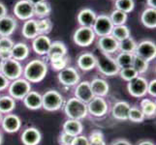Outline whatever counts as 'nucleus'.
<instances>
[{"label": "nucleus", "instance_id": "28", "mask_svg": "<svg viewBox=\"0 0 156 145\" xmlns=\"http://www.w3.org/2000/svg\"><path fill=\"white\" fill-rule=\"evenodd\" d=\"M141 21L147 28L154 29L156 27V9L146 8L141 14Z\"/></svg>", "mask_w": 156, "mask_h": 145}, {"label": "nucleus", "instance_id": "49", "mask_svg": "<svg viewBox=\"0 0 156 145\" xmlns=\"http://www.w3.org/2000/svg\"><path fill=\"white\" fill-rule=\"evenodd\" d=\"M97 139H104V136L100 131H94L90 133L88 140H97Z\"/></svg>", "mask_w": 156, "mask_h": 145}, {"label": "nucleus", "instance_id": "47", "mask_svg": "<svg viewBox=\"0 0 156 145\" xmlns=\"http://www.w3.org/2000/svg\"><path fill=\"white\" fill-rule=\"evenodd\" d=\"M147 93L152 97L156 96V80L155 79H152L151 81L147 83Z\"/></svg>", "mask_w": 156, "mask_h": 145}, {"label": "nucleus", "instance_id": "29", "mask_svg": "<svg viewBox=\"0 0 156 145\" xmlns=\"http://www.w3.org/2000/svg\"><path fill=\"white\" fill-rule=\"evenodd\" d=\"M83 126L82 124V122L79 120L68 119L63 124V132H65L73 136H80L83 132Z\"/></svg>", "mask_w": 156, "mask_h": 145}, {"label": "nucleus", "instance_id": "2", "mask_svg": "<svg viewBox=\"0 0 156 145\" xmlns=\"http://www.w3.org/2000/svg\"><path fill=\"white\" fill-rule=\"evenodd\" d=\"M64 111H65V114L69 117V119L79 121L85 118L88 113L87 104L80 101L76 97H73L66 102L65 106H64Z\"/></svg>", "mask_w": 156, "mask_h": 145}, {"label": "nucleus", "instance_id": "31", "mask_svg": "<svg viewBox=\"0 0 156 145\" xmlns=\"http://www.w3.org/2000/svg\"><path fill=\"white\" fill-rule=\"evenodd\" d=\"M33 7H34V16L38 17L39 19L48 18L51 15V5L46 1L36 4Z\"/></svg>", "mask_w": 156, "mask_h": 145}, {"label": "nucleus", "instance_id": "36", "mask_svg": "<svg viewBox=\"0 0 156 145\" xmlns=\"http://www.w3.org/2000/svg\"><path fill=\"white\" fill-rule=\"evenodd\" d=\"M37 21V27H38L39 35L49 34L52 29V22L49 18L39 19Z\"/></svg>", "mask_w": 156, "mask_h": 145}, {"label": "nucleus", "instance_id": "55", "mask_svg": "<svg viewBox=\"0 0 156 145\" xmlns=\"http://www.w3.org/2000/svg\"><path fill=\"white\" fill-rule=\"evenodd\" d=\"M139 145H154V143H152L151 141H142L141 143H139Z\"/></svg>", "mask_w": 156, "mask_h": 145}, {"label": "nucleus", "instance_id": "57", "mask_svg": "<svg viewBox=\"0 0 156 145\" xmlns=\"http://www.w3.org/2000/svg\"><path fill=\"white\" fill-rule=\"evenodd\" d=\"M2 143V135H1V133H0V145H1Z\"/></svg>", "mask_w": 156, "mask_h": 145}, {"label": "nucleus", "instance_id": "33", "mask_svg": "<svg viewBox=\"0 0 156 145\" xmlns=\"http://www.w3.org/2000/svg\"><path fill=\"white\" fill-rule=\"evenodd\" d=\"M16 107V102L11 96L0 97V112L9 113Z\"/></svg>", "mask_w": 156, "mask_h": 145}, {"label": "nucleus", "instance_id": "17", "mask_svg": "<svg viewBox=\"0 0 156 145\" xmlns=\"http://www.w3.org/2000/svg\"><path fill=\"white\" fill-rule=\"evenodd\" d=\"M17 20L11 16L0 19V37H10L17 29Z\"/></svg>", "mask_w": 156, "mask_h": 145}, {"label": "nucleus", "instance_id": "15", "mask_svg": "<svg viewBox=\"0 0 156 145\" xmlns=\"http://www.w3.org/2000/svg\"><path fill=\"white\" fill-rule=\"evenodd\" d=\"M51 45V39L47 35H38L32 42V48L38 55H48Z\"/></svg>", "mask_w": 156, "mask_h": 145}, {"label": "nucleus", "instance_id": "43", "mask_svg": "<svg viewBox=\"0 0 156 145\" xmlns=\"http://www.w3.org/2000/svg\"><path fill=\"white\" fill-rule=\"evenodd\" d=\"M75 136L69 135V133L63 132L59 136V144L60 145H72V142L74 140Z\"/></svg>", "mask_w": 156, "mask_h": 145}, {"label": "nucleus", "instance_id": "9", "mask_svg": "<svg viewBox=\"0 0 156 145\" xmlns=\"http://www.w3.org/2000/svg\"><path fill=\"white\" fill-rule=\"evenodd\" d=\"M134 54L144 59L146 61L149 62L153 60L156 56V46L155 43L149 40H144L137 44V47Z\"/></svg>", "mask_w": 156, "mask_h": 145}, {"label": "nucleus", "instance_id": "7", "mask_svg": "<svg viewBox=\"0 0 156 145\" xmlns=\"http://www.w3.org/2000/svg\"><path fill=\"white\" fill-rule=\"evenodd\" d=\"M95 33L92 27H85V26H80L75 31L73 35V40L75 44L80 47H88L95 40Z\"/></svg>", "mask_w": 156, "mask_h": 145}, {"label": "nucleus", "instance_id": "11", "mask_svg": "<svg viewBox=\"0 0 156 145\" xmlns=\"http://www.w3.org/2000/svg\"><path fill=\"white\" fill-rule=\"evenodd\" d=\"M14 14L21 20H27L34 17V7L27 0H19L14 6Z\"/></svg>", "mask_w": 156, "mask_h": 145}, {"label": "nucleus", "instance_id": "27", "mask_svg": "<svg viewBox=\"0 0 156 145\" xmlns=\"http://www.w3.org/2000/svg\"><path fill=\"white\" fill-rule=\"evenodd\" d=\"M23 103L29 109H39L40 107H42V95L36 91H30L23 98Z\"/></svg>", "mask_w": 156, "mask_h": 145}, {"label": "nucleus", "instance_id": "53", "mask_svg": "<svg viewBox=\"0 0 156 145\" xmlns=\"http://www.w3.org/2000/svg\"><path fill=\"white\" fill-rule=\"evenodd\" d=\"M147 4L149 8H156V0H147Z\"/></svg>", "mask_w": 156, "mask_h": 145}, {"label": "nucleus", "instance_id": "30", "mask_svg": "<svg viewBox=\"0 0 156 145\" xmlns=\"http://www.w3.org/2000/svg\"><path fill=\"white\" fill-rule=\"evenodd\" d=\"M111 35L114 37L116 41L120 42L124 39H127L128 37H130V29H129V27L125 24L116 25V26H114Z\"/></svg>", "mask_w": 156, "mask_h": 145}, {"label": "nucleus", "instance_id": "23", "mask_svg": "<svg viewBox=\"0 0 156 145\" xmlns=\"http://www.w3.org/2000/svg\"><path fill=\"white\" fill-rule=\"evenodd\" d=\"M131 106L127 102H117L112 106V116L117 120H128V114Z\"/></svg>", "mask_w": 156, "mask_h": 145}, {"label": "nucleus", "instance_id": "48", "mask_svg": "<svg viewBox=\"0 0 156 145\" xmlns=\"http://www.w3.org/2000/svg\"><path fill=\"white\" fill-rule=\"evenodd\" d=\"M9 84H10L9 79L0 73V91L6 89L9 86Z\"/></svg>", "mask_w": 156, "mask_h": 145}, {"label": "nucleus", "instance_id": "6", "mask_svg": "<svg viewBox=\"0 0 156 145\" xmlns=\"http://www.w3.org/2000/svg\"><path fill=\"white\" fill-rule=\"evenodd\" d=\"M23 73V68L20 61L11 58L6 61H3L1 74L6 77L9 80H15L21 77Z\"/></svg>", "mask_w": 156, "mask_h": 145}, {"label": "nucleus", "instance_id": "5", "mask_svg": "<svg viewBox=\"0 0 156 145\" xmlns=\"http://www.w3.org/2000/svg\"><path fill=\"white\" fill-rule=\"evenodd\" d=\"M31 91L30 82L25 78H18L9 85V93L13 99L23 100L24 97Z\"/></svg>", "mask_w": 156, "mask_h": 145}, {"label": "nucleus", "instance_id": "14", "mask_svg": "<svg viewBox=\"0 0 156 145\" xmlns=\"http://www.w3.org/2000/svg\"><path fill=\"white\" fill-rule=\"evenodd\" d=\"M75 97L80 101L83 102L84 104H87L89 101L94 98V94L90 87V82L87 80L79 82L76 89H75Z\"/></svg>", "mask_w": 156, "mask_h": 145}, {"label": "nucleus", "instance_id": "10", "mask_svg": "<svg viewBox=\"0 0 156 145\" xmlns=\"http://www.w3.org/2000/svg\"><path fill=\"white\" fill-rule=\"evenodd\" d=\"M147 83L148 82L146 78L138 76L134 79L128 81L127 89H128L129 94L133 97H135V98L144 97L147 93Z\"/></svg>", "mask_w": 156, "mask_h": 145}, {"label": "nucleus", "instance_id": "8", "mask_svg": "<svg viewBox=\"0 0 156 145\" xmlns=\"http://www.w3.org/2000/svg\"><path fill=\"white\" fill-rule=\"evenodd\" d=\"M112 28H114V24H112L110 17L106 14L97 16L92 26L95 35H98L99 37L111 35Z\"/></svg>", "mask_w": 156, "mask_h": 145}, {"label": "nucleus", "instance_id": "40", "mask_svg": "<svg viewBox=\"0 0 156 145\" xmlns=\"http://www.w3.org/2000/svg\"><path fill=\"white\" fill-rule=\"evenodd\" d=\"M119 76L122 79L126 80V81H130V80L134 79L135 78H137L139 76V74L136 72V70L134 69L132 66L131 67H127V68H123L120 69L119 72Z\"/></svg>", "mask_w": 156, "mask_h": 145}, {"label": "nucleus", "instance_id": "59", "mask_svg": "<svg viewBox=\"0 0 156 145\" xmlns=\"http://www.w3.org/2000/svg\"></svg>", "mask_w": 156, "mask_h": 145}, {"label": "nucleus", "instance_id": "25", "mask_svg": "<svg viewBox=\"0 0 156 145\" xmlns=\"http://www.w3.org/2000/svg\"><path fill=\"white\" fill-rule=\"evenodd\" d=\"M90 87L94 96L96 97H105L109 93L110 86L108 82L103 78H94L90 82Z\"/></svg>", "mask_w": 156, "mask_h": 145}, {"label": "nucleus", "instance_id": "32", "mask_svg": "<svg viewBox=\"0 0 156 145\" xmlns=\"http://www.w3.org/2000/svg\"><path fill=\"white\" fill-rule=\"evenodd\" d=\"M137 47V43L132 37H128L127 39H124L119 42L118 44V50L120 52H127V53H134Z\"/></svg>", "mask_w": 156, "mask_h": 145}, {"label": "nucleus", "instance_id": "56", "mask_svg": "<svg viewBox=\"0 0 156 145\" xmlns=\"http://www.w3.org/2000/svg\"><path fill=\"white\" fill-rule=\"evenodd\" d=\"M2 64H3V61L0 59V73H1V69H2Z\"/></svg>", "mask_w": 156, "mask_h": 145}, {"label": "nucleus", "instance_id": "16", "mask_svg": "<svg viewBox=\"0 0 156 145\" xmlns=\"http://www.w3.org/2000/svg\"><path fill=\"white\" fill-rule=\"evenodd\" d=\"M118 44L119 42L116 41L112 35H107L100 37L98 40V47L101 51L106 54H112L118 50Z\"/></svg>", "mask_w": 156, "mask_h": 145}, {"label": "nucleus", "instance_id": "37", "mask_svg": "<svg viewBox=\"0 0 156 145\" xmlns=\"http://www.w3.org/2000/svg\"><path fill=\"white\" fill-rule=\"evenodd\" d=\"M141 110L144 116H153L156 112V105L149 99H144L141 103Z\"/></svg>", "mask_w": 156, "mask_h": 145}, {"label": "nucleus", "instance_id": "51", "mask_svg": "<svg viewBox=\"0 0 156 145\" xmlns=\"http://www.w3.org/2000/svg\"><path fill=\"white\" fill-rule=\"evenodd\" d=\"M89 145H106L104 139H97V140H88Z\"/></svg>", "mask_w": 156, "mask_h": 145}, {"label": "nucleus", "instance_id": "4", "mask_svg": "<svg viewBox=\"0 0 156 145\" xmlns=\"http://www.w3.org/2000/svg\"><path fill=\"white\" fill-rule=\"evenodd\" d=\"M63 105V97L55 90H49L42 96V106L48 111L58 110Z\"/></svg>", "mask_w": 156, "mask_h": 145}, {"label": "nucleus", "instance_id": "22", "mask_svg": "<svg viewBox=\"0 0 156 145\" xmlns=\"http://www.w3.org/2000/svg\"><path fill=\"white\" fill-rule=\"evenodd\" d=\"M67 54V47L65 44L60 41H55L51 42V45L50 47L49 53H48V56H49L50 60H55L57 58H61L66 56Z\"/></svg>", "mask_w": 156, "mask_h": 145}, {"label": "nucleus", "instance_id": "21", "mask_svg": "<svg viewBox=\"0 0 156 145\" xmlns=\"http://www.w3.org/2000/svg\"><path fill=\"white\" fill-rule=\"evenodd\" d=\"M77 64L83 71H90L96 67V56L90 52L82 53L78 57Z\"/></svg>", "mask_w": 156, "mask_h": 145}, {"label": "nucleus", "instance_id": "35", "mask_svg": "<svg viewBox=\"0 0 156 145\" xmlns=\"http://www.w3.org/2000/svg\"><path fill=\"white\" fill-rule=\"evenodd\" d=\"M112 24L114 26H116V25H123L125 24V22L127 21V19H128V14L122 12V11H119V10H116L115 9L111 13V15L109 16Z\"/></svg>", "mask_w": 156, "mask_h": 145}, {"label": "nucleus", "instance_id": "41", "mask_svg": "<svg viewBox=\"0 0 156 145\" xmlns=\"http://www.w3.org/2000/svg\"><path fill=\"white\" fill-rule=\"evenodd\" d=\"M144 117L146 116L144 115L141 109H138V107H131L130 110H129L128 120H131L132 122L141 123L144 120Z\"/></svg>", "mask_w": 156, "mask_h": 145}, {"label": "nucleus", "instance_id": "50", "mask_svg": "<svg viewBox=\"0 0 156 145\" xmlns=\"http://www.w3.org/2000/svg\"><path fill=\"white\" fill-rule=\"evenodd\" d=\"M7 13H8V10L6 6H5L2 2H0V19L5 17V16H7Z\"/></svg>", "mask_w": 156, "mask_h": 145}, {"label": "nucleus", "instance_id": "26", "mask_svg": "<svg viewBox=\"0 0 156 145\" xmlns=\"http://www.w3.org/2000/svg\"><path fill=\"white\" fill-rule=\"evenodd\" d=\"M21 34L26 39L33 40L39 35L38 27H37V21L34 19H30L24 21L21 29Z\"/></svg>", "mask_w": 156, "mask_h": 145}, {"label": "nucleus", "instance_id": "24", "mask_svg": "<svg viewBox=\"0 0 156 145\" xmlns=\"http://www.w3.org/2000/svg\"><path fill=\"white\" fill-rule=\"evenodd\" d=\"M29 47L25 43H17V44H14L13 47L11 48L12 58L17 61H21L26 59L29 55Z\"/></svg>", "mask_w": 156, "mask_h": 145}, {"label": "nucleus", "instance_id": "39", "mask_svg": "<svg viewBox=\"0 0 156 145\" xmlns=\"http://www.w3.org/2000/svg\"><path fill=\"white\" fill-rule=\"evenodd\" d=\"M149 64L147 61H146L144 59L139 57L137 55L134 54V59H133V63H132V67L136 70V72L140 74H144L146 73L148 70Z\"/></svg>", "mask_w": 156, "mask_h": 145}, {"label": "nucleus", "instance_id": "18", "mask_svg": "<svg viewBox=\"0 0 156 145\" xmlns=\"http://www.w3.org/2000/svg\"><path fill=\"white\" fill-rule=\"evenodd\" d=\"M41 138V133L36 128H27L21 133V141L24 145H38Z\"/></svg>", "mask_w": 156, "mask_h": 145}, {"label": "nucleus", "instance_id": "54", "mask_svg": "<svg viewBox=\"0 0 156 145\" xmlns=\"http://www.w3.org/2000/svg\"><path fill=\"white\" fill-rule=\"evenodd\" d=\"M28 2H30L32 5H36V4H38V3H40V2H43V1H46V0H27Z\"/></svg>", "mask_w": 156, "mask_h": 145}, {"label": "nucleus", "instance_id": "12", "mask_svg": "<svg viewBox=\"0 0 156 145\" xmlns=\"http://www.w3.org/2000/svg\"><path fill=\"white\" fill-rule=\"evenodd\" d=\"M58 80L65 86H74L80 81V74L73 67H66L58 72Z\"/></svg>", "mask_w": 156, "mask_h": 145}, {"label": "nucleus", "instance_id": "44", "mask_svg": "<svg viewBox=\"0 0 156 145\" xmlns=\"http://www.w3.org/2000/svg\"><path fill=\"white\" fill-rule=\"evenodd\" d=\"M15 43L10 37H0V48H8L11 50Z\"/></svg>", "mask_w": 156, "mask_h": 145}, {"label": "nucleus", "instance_id": "58", "mask_svg": "<svg viewBox=\"0 0 156 145\" xmlns=\"http://www.w3.org/2000/svg\"><path fill=\"white\" fill-rule=\"evenodd\" d=\"M1 120H2V113L0 112V122H1Z\"/></svg>", "mask_w": 156, "mask_h": 145}, {"label": "nucleus", "instance_id": "38", "mask_svg": "<svg viewBox=\"0 0 156 145\" xmlns=\"http://www.w3.org/2000/svg\"><path fill=\"white\" fill-rule=\"evenodd\" d=\"M115 7L116 10L129 14L135 8V2H134V0H115Z\"/></svg>", "mask_w": 156, "mask_h": 145}, {"label": "nucleus", "instance_id": "19", "mask_svg": "<svg viewBox=\"0 0 156 145\" xmlns=\"http://www.w3.org/2000/svg\"><path fill=\"white\" fill-rule=\"evenodd\" d=\"M97 15L92 9L89 8H84L80 10L78 16H77V20L80 26H85V27H92L93 23L96 19Z\"/></svg>", "mask_w": 156, "mask_h": 145}, {"label": "nucleus", "instance_id": "13", "mask_svg": "<svg viewBox=\"0 0 156 145\" xmlns=\"http://www.w3.org/2000/svg\"><path fill=\"white\" fill-rule=\"evenodd\" d=\"M87 112L95 117L104 116L108 111V104L103 97H94L87 104Z\"/></svg>", "mask_w": 156, "mask_h": 145}, {"label": "nucleus", "instance_id": "46", "mask_svg": "<svg viewBox=\"0 0 156 145\" xmlns=\"http://www.w3.org/2000/svg\"><path fill=\"white\" fill-rule=\"evenodd\" d=\"M11 58H12L11 50H8V48H0V59L2 61H6Z\"/></svg>", "mask_w": 156, "mask_h": 145}, {"label": "nucleus", "instance_id": "3", "mask_svg": "<svg viewBox=\"0 0 156 145\" xmlns=\"http://www.w3.org/2000/svg\"><path fill=\"white\" fill-rule=\"evenodd\" d=\"M96 67L101 74L108 77L115 76L120 70L117 66L115 59L110 56V54H106L103 52L96 56Z\"/></svg>", "mask_w": 156, "mask_h": 145}, {"label": "nucleus", "instance_id": "52", "mask_svg": "<svg viewBox=\"0 0 156 145\" xmlns=\"http://www.w3.org/2000/svg\"><path fill=\"white\" fill-rule=\"evenodd\" d=\"M112 145H132L129 141L125 140V139H118L115 142H114Z\"/></svg>", "mask_w": 156, "mask_h": 145}, {"label": "nucleus", "instance_id": "1", "mask_svg": "<svg viewBox=\"0 0 156 145\" xmlns=\"http://www.w3.org/2000/svg\"><path fill=\"white\" fill-rule=\"evenodd\" d=\"M48 73V65L41 59H33L23 68L24 78L29 82H40L45 78Z\"/></svg>", "mask_w": 156, "mask_h": 145}, {"label": "nucleus", "instance_id": "20", "mask_svg": "<svg viewBox=\"0 0 156 145\" xmlns=\"http://www.w3.org/2000/svg\"><path fill=\"white\" fill-rule=\"evenodd\" d=\"M1 121L3 130L9 133H17L21 126L20 117L15 114H7Z\"/></svg>", "mask_w": 156, "mask_h": 145}, {"label": "nucleus", "instance_id": "45", "mask_svg": "<svg viewBox=\"0 0 156 145\" xmlns=\"http://www.w3.org/2000/svg\"><path fill=\"white\" fill-rule=\"evenodd\" d=\"M72 145H89L88 138L84 136H75Z\"/></svg>", "mask_w": 156, "mask_h": 145}, {"label": "nucleus", "instance_id": "42", "mask_svg": "<svg viewBox=\"0 0 156 145\" xmlns=\"http://www.w3.org/2000/svg\"><path fill=\"white\" fill-rule=\"evenodd\" d=\"M67 65H68V57H66V56L61 57V58H57V59H55V60L51 61V68L57 72H60L61 70L66 68Z\"/></svg>", "mask_w": 156, "mask_h": 145}, {"label": "nucleus", "instance_id": "34", "mask_svg": "<svg viewBox=\"0 0 156 145\" xmlns=\"http://www.w3.org/2000/svg\"><path fill=\"white\" fill-rule=\"evenodd\" d=\"M134 59V53H127V52H120L115 58V61L119 69L131 67Z\"/></svg>", "mask_w": 156, "mask_h": 145}]
</instances>
